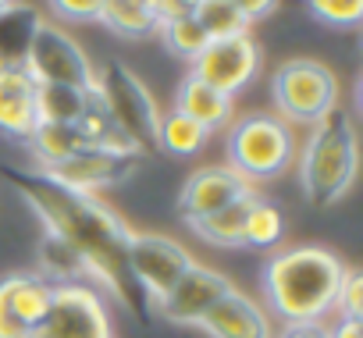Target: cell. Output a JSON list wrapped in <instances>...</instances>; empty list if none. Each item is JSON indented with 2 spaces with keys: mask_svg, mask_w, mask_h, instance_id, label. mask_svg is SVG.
<instances>
[{
  "mask_svg": "<svg viewBox=\"0 0 363 338\" xmlns=\"http://www.w3.org/2000/svg\"><path fill=\"white\" fill-rule=\"evenodd\" d=\"M4 175L18 189V196L36 210L43 232L72 246L93 288H107L125 310L146 313V299L132 281L125 260L132 228L118 218V210H111L96 196L57 186L40 167H4Z\"/></svg>",
  "mask_w": 363,
  "mask_h": 338,
  "instance_id": "1",
  "label": "cell"
},
{
  "mask_svg": "<svg viewBox=\"0 0 363 338\" xmlns=\"http://www.w3.org/2000/svg\"><path fill=\"white\" fill-rule=\"evenodd\" d=\"M342 274L345 264L331 249L289 246L264 264L260 288L278 320H328L335 313Z\"/></svg>",
  "mask_w": 363,
  "mask_h": 338,
  "instance_id": "2",
  "label": "cell"
},
{
  "mask_svg": "<svg viewBox=\"0 0 363 338\" xmlns=\"http://www.w3.org/2000/svg\"><path fill=\"white\" fill-rule=\"evenodd\" d=\"M299 189L313 210H331L349 196L359 171V139L356 121L345 107H335L328 118L306 128V142L296 150Z\"/></svg>",
  "mask_w": 363,
  "mask_h": 338,
  "instance_id": "3",
  "label": "cell"
},
{
  "mask_svg": "<svg viewBox=\"0 0 363 338\" xmlns=\"http://www.w3.org/2000/svg\"><path fill=\"white\" fill-rule=\"evenodd\" d=\"M296 150H299L296 128L285 125L278 114H267V111L232 118V125L225 128L228 167L239 171L250 186L285 175L296 164Z\"/></svg>",
  "mask_w": 363,
  "mask_h": 338,
  "instance_id": "4",
  "label": "cell"
},
{
  "mask_svg": "<svg viewBox=\"0 0 363 338\" xmlns=\"http://www.w3.org/2000/svg\"><path fill=\"white\" fill-rule=\"evenodd\" d=\"M96 100L104 103V111L111 114V121L118 125V132L132 142V150H139L143 157L160 153L157 150V132H160V107L153 100V93L146 89V82L118 57H107L104 64H96V82H93Z\"/></svg>",
  "mask_w": 363,
  "mask_h": 338,
  "instance_id": "5",
  "label": "cell"
},
{
  "mask_svg": "<svg viewBox=\"0 0 363 338\" xmlns=\"http://www.w3.org/2000/svg\"><path fill=\"white\" fill-rule=\"evenodd\" d=\"M274 114L292 128H310L342 107L338 75L317 57H289L271 75Z\"/></svg>",
  "mask_w": 363,
  "mask_h": 338,
  "instance_id": "6",
  "label": "cell"
},
{
  "mask_svg": "<svg viewBox=\"0 0 363 338\" xmlns=\"http://www.w3.org/2000/svg\"><path fill=\"white\" fill-rule=\"evenodd\" d=\"M22 68L33 75L36 86H75V89H93L96 82V64L82 50V43L61 29L57 22L43 18L29 40Z\"/></svg>",
  "mask_w": 363,
  "mask_h": 338,
  "instance_id": "7",
  "label": "cell"
},
{
  "mask_svg": "<svg viewBox=\"0 0 363 338\" xmlns=\"http://www.w3.org/2000/svg\"><path fill=\"white\" fill-rule=\"evenodd\" d=\"M33 338H118L111 324V310L100 288L89 281L57 285L50 310L36 324Z\"/></svg>",
  "mask_w": 363,
  "mask_h": 338,
  "instance_id": "8",
  "label": "cell"
},
{
  "mask_svg": "<svg viewBox=\"0 0 363 338\" xmlns=\"http://www.w3.org/2000/svg\"><path fill=\"white\" fill-rule=\"evenodd\" d=\"M125 260H128V274L139 285L146 306H157L178 285V278L196 264L193 253L182 242L157 235V232H132Z\"/></svg>",
  "mask_w": 363,
  "mask_h": 338,
  "instance_id": "9",
  "label": "cell"
},
{
  "mask_svg": "<svg viewBox=\"0 0 363 338\" xmlns=\"http://www.w3.org/2000/svg\"><path fill=\"white\" fill-rule=\"evenodd\" d=\"M143 167V153H121V150H100V146H86L75 157L54 164V167H40L43 175H50L57 186L96 196L104 189H118L125 186L135 171Z\"/></svg>",
  "mask_w": 363,
  "mask_h": 338,
  "instance_id": "10",
  "label": "cell"
},
{
  "mask_svg": "<svg viewBox=\"0 0 363 338\" xmlns=\"http://www.w3.org/2000/svg\"><path fill=\"white\" fill-rule=\"evenodd\" d=\"M260 64H264L260 43L250 33H242V36H228V40H211V47L189 68L200 82H207L218 93L235 100L260 75Z\"/></svg>",
  "mask_w": 363,
  "mask_h": 338,
  "instance_id": "11",
  "label": "cell"
},
{
  "mask_svg": "<svg viewBox=\"0 0 363 338\" xmlns=\"http://www.w3.org/2000/svg\"><path fill=\"white\" fill-rule=\"evenodd\" d=\"M54 288L36 271H18L0 278V338H33L36 324L50 310Z\"/></svg>",
  "mask_w": 363,
  "mask_h": 338,
  "instance_id": "12",
  "label": "cell"
},
{
  "mask_svg": "<svg viewBox=\"0 0 363 338\" xmlns=\"http://www.w3.org/2000/svg\"><path fill=\"white\" fill-rule=\"evenodd\" d=\"M232 288V281L221 274V271H214V267H207V264H193L186 274L178 278V285L153 306L167 324H174V327H196L200 320H203V313L225 295Z\"/></svg>",
  "mask_w": 363,
  "mask_h": 338,
  "instance_id": "13",
  "label": "cell"
},
{
  "mask_svg": "<svg viewBox=\"0 0 363 338\" xmlns=\"http://www.w3.org/2000/svg\"><path fill=\"white\" fill-rule=\"evenodd\" d=\"M246 193H257V186H250L239 171H232L228 164H207L200 171H193L186 179L178 193V214L186 225L200 221V218H211L218 214L221 207H228L232 200L246 196Z\"/></svg>",
  "mask_w": 363,
  "mask_h": 338,
  "instance_id": "14",
  "label": "cell"
},
{
  "mask_svg": "<svg viewBox=\"0 0 363 338\" xmlns=\"http://www.w3.org/2000/svg\"><path fill=\"white\" fill-rule=\"evenodd\" d=\"M196 327H203L211 338H271L274 334L271 313L235 285L203 313Z\"/></svg>",
  "mask_w": 363,
  "mask_h": 338,
  "instance_id": "15",
  "label": "cell"
},
{
  "mask_svg": "<svg viewBox=\"0 0 363 338\" xmlns=\"http://www.w3.org/2000/svg\"><path fill=\"white\" fill-rule=\"evenodd\" d=\"M36 118V82L22 64H0V135L29 142Z\"/></svg>",
  "mask_w": 363,
  "mask_h": 338,
  "instance_id": "16",
  "label": "cell"
},
{
  "mask_svg": "<svg viewBox=\"0 0 363 338\" xmlns=\"http://www.w3.org/2000/svg\"><path fill=\"white\" fill-rule=\"evenodd\" d=\"M178 114L193 118L196 125H203L207 132H218V128H228L232 118H235V100L218 93L214 86L200 82L193 72L178 82V93H174V107Z\"/></svg>",
  "mask_w": 363,
  "mask_h": 338,
  "instance_id": "17",
  "label": "cell"
},
{
  "mask_svg": "<svg viewBox=\"0 0 363 338\" xmlns=\"http://www.w3.org/2000/svg\"><path fill=\"white\" fill-rule=\"evenodd\" d=\"M253 203H257V193H246V196L232 200L228 207H221L218 214L193 221L189 228H193V235H200V239L211 242V246L235 249V246H242V228H246V218H250Z\"/></svg>",
  "mask_w": 363,
  "mask_h": 338,
  "instance_id": "18",
  "label": "cell"
},
{
  "mask_svg": "<svg viewBox=\"0 0 363 338\" xmlns=\"http://www.w3.org/2000/svg\"><path fill=\"white\" fill-rule=\"evenodd\" d=\"M29 153L36 157V167H54L68 157H75L79 150H86V135L79 125H54V121H40L29 135Z\"/></svg>",
  "mask_w": 363,
  "mask_h": 338,
  "instance_id": "19",
  "label": "cell"
},
{
  "mask_svg": "<svg viewBox=\"0 0 363 338\" xmlns=\"http://www.w3.org/2000/svg\"><path fill=\"white\" fill-rule=\"evenodd\" d=\"M43 22V15L33 4H15L0 11V64H22L29 40L36 33V26Z\"/></svg>",
  "mask_w": 363,
  "mask_h": 338,
  "instance_id": "20",
  "label": "cell"
},
{
  "mask_svg": "<svg viewBox=\"0 0 363 338\" xmlns=\"http://www.w3.org/2000/svg\"><path fill=\"white\" fill-rule=\"evenodd\" d=\"M100 22L121 36V40H146L157 36V15H153V0H104Z\"/></svg>",
  "mask_w": 363,
  "mask_h": 338,
  "instance_id": "21",
  "label": "cell"
},
{
  "mask_svg": "<svg viewBox=\"0 0 363 338\" xmlns=\"http://www.w3.org/2000/svg\"><path fill=\"white\" fill-rule=\"evenodd\" d=\"M93 103V89L75 86H36V118L54 125H79Z\"/></svg>",
  "mask_w": 363,
  "mask_h": 338,
  "instance_id": "22",
  "label": "cell"
},
{
  "mask_svg": "<svg viewBox=\"0 0 363 338\" xmlns=\"http://www.w3.org/2000/svg\"><path fill=\"white\" fill-rule=\"evenodd\" d=\"M211 132L203 125H196L193 118L178 114V111H167L160 114V132H157V150L171 153V157H196L203 146H207Z\"/></svg>",
  "mask_w": 363,
  "mask_h": 338,
  "instance_id": "23",
  "label": "cell"
},
{
  "mask_svg": "<svg viewBox=\"0 0 363 338\" xmlns=\"http://www.w3.org/2000/svg\"><path fill=\"white\" fill-rule=\"evenodd\" d=\"M50 285H75V281H86V271H82V260L72 253V246H65L61 239L47 235L40 239V271Z\"/></svg>",
  "mask_w": 363,
  "mask_h": 338,
  "instance_id": "24",
  "label": "cell"
},
{
  "mask_svg": "<svg viewBox=\"0 0 363 338\" xmlns=\"http://www.w3.org/2000/svg\"><path fill=\"white\" fill-rule=\"evenodd\" d=\"M281 239H285V214L271 200L257 196V203H253V210L246 218V228H242V246L274 249Z\"/></svg>",
  "mask_w": 363,
  "mask_h": 338,
  "instance_id": "25",
  "label": "cell"
},
{
  "mask_svg": "<svg viewBox=\"0 0 363 338\" xmlns=\"http://www.w3.org/2000/svg\"><path fill=\"white\" fill-rule=\"evenodd\" d=\"M157 36L164 40V47H167L178 61H186V64H196V57L211 47V36L200 29V22H196L193 15H182V18L160 26Z\"/></svg>",
  "mask_w": 363,
  "mask_h": 338,
  "instance_id": "26",
  "label": "cell"
},
{
  "mask_svg": "<svg viewBox=\"0 0 363 338\" xmlns=\"http://www.w3.org/2000/svg\"><path fill=\"white\" fill-rule=\"evenodd\" d=\"M193 18L200 22V29L211 40H228V36L250 33L246 18L239 15V8L232 4V0H200V4L193 8Z\"/></svg>",
  "mask_w": 363,
  "mask_h": 338,
  "instance_id": "27",
  "label": "cell"
},
{
  "mask_svg": "<svg viewBox=\"0 0 363 338\" xmlns=\"http://www.w3.org/2000/svg\"><path fill=\"white\" fill-rule=\"evenodd\" d=\"M306 8L331 29H356L363 22V0H306Z\"/></svg>",
  "mask_w": 363,
  "mask_h": 338,
  "instance_id": "28",
  "label": "cell"
},
{
  "mask_svg": "<svg viewBox=\"0 0 363 338\" xmlns=\"http://www.w3.org/2000/svg\"><path fill=\"white\" fill-rule=\"evenodd\" d=\"M335 313L349 317V320H363V274L352 267H345V274H342V285L335 295Z\"/></svg>",
  "mask_w": 363,
  "mask_h": 338,
  "instance_id": "29",
  "label": "cell"
},
{
  "mask_svg": "<svg viewBox=\"0 0 363 338\" xmlns=\"http://www.w3.org/2000/svg\"><path fill=\"white\" fill-rule=\"evenodd\" d=\"M50 11L65 22H100L104 0H47Z\"/></svg>",
  "mask_w": 363,
  "mask_h": 338,
  "instance_id": "30",
  "label": "cell"
},
{
  "mask_svg": "<svg viewBox=\"0 0 363 338\" xmlns=\"http://www.w3.org/2000/svg\"><path fill=\"white\" fill-rule=\"evenodd\" d=\"M271 338H331L328 320H281Z\"/></svg>",
  "mask_w": 363,
  "mask_h": 338,
  "instance_id": "31",
  "label": "cell"
},
{
  "mask_svg": "<svg viewBox=\"0 0 363 338\" xmlns=\"http://www.w3.org/2000/svg\"><path fill=\"white\" fill-rule=\"evenodd\" d=\"M232 4L239 8V15L246 18V26H253V22H260V18L274 15L281 0H232Z\"/></svg>",
  "mask_w": 363,
  "mask_h": 338,
  "instance_id": "32",
  "label": "cell"
},
{
  "mask_svg": "<svg viewBox=\"0 0 363 338\" xmlns=\"http://www.w3.org/2000/svg\"><path fill=\"white\" fill-rule=\"evenodd\" d=\"M331 338H363V320L338 317V324L331 327Z\"/></svg>",
  "mask_w": 363,
  "mask_h": 338,
  "instance_id": "33",
  "label": "cell"
},
{
  "mask_svg": "<svg viewBox=\"0 0 363 338\" xmlns=\"http://www.w3.org/2000/svg\"><path fill=\"white\" fill-rule=\"evenodd\" d=\"M178 4H182V8H186V11H193V8L200 4V0H178Z\"/></svg>",
  "mask_w": 363,
  "mask_h": 338,
  "instance_id": "34",
  "label": "cell"
},
{
  "mask_svg": "<svg viewBox=\"0 0 363 338\" xmlns=\"http://www.w3.org/2000/svg\"><path fill=\"white\" fill-rule=\"evenodd\" d=\"M15 4V0H0V11H4V8H11Z\"/></svg>",
  "mask_w": 363,
  "mask_h": 338,
  "instance_id": "35",
  "label": "cell"
}]
</instances>
